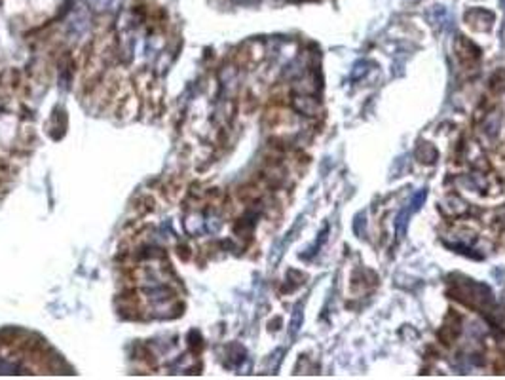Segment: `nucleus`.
I'll use <instances>...</instances> for the list:
<instances>
[{
    "label": "nucleus",
    "mask_w": 505,
    "mask_h": 380,
    "mask_svg": "<svg viewBox=\"0 0 505 380\" xmlns=\"http://www.w3.org/2000/svg\"><path fill=\"white\" fill-rule=\"evenodd\" d=\"M467 21H471V25L477 27L479 31H486V29L492 27L494 14H490L488 10H473L467 14Z\"/></svg>",
    "instance_id": "f257e3e1"
},
{
    "label": "nucleus",
    "mask_w": 505,
    "mask_h": 380,
    "mask_svg": "<svg viewBox=\"0 0 505 380\" xmlns=\"http://www.w3.org/2000/svg\"><path fill=\"white\" fill-rule=\"evenodd\" d=\"M177 253H179V257L182 259V261H188V259L192 257V253H190V248H187V245H179V248H177Z\"/></svg>",
    "instance_id": "f03ea898"
}]
</instances>
